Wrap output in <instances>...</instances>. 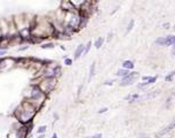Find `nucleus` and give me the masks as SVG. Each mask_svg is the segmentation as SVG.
Segmentation results:
<instances>
[{
    "label": "nucleus",
    "instance_id": "nucleus-27",
    "mask_svg": "<svg viewBox=\"0 0 175 138\" xmlns=\"http://www.w3.org/2000/svg\"><path fill=\"white\" fill-rule=\"evenodd\" d=\"M29 48V45H23L22 47H19L17 50L20 51V52H22V51H25V50H28Z\"/></svg>",
    "mask_w": 175,
    "mask_h": 138
},
{
    "label": "nucleus",
    "instance_id": "nucleus-29",
    "mask_svg": "<svg viewBox=\"0 0 175 138\" xmlns=\"http://www.w3.org/2000/svg\"><path fill=\"white\" fill-rule=\"evenodd\" d=\"M172 104V97L167 99V104H166V107H169V105Z\"/></svg>",
    "mask_w": 175,
    "mask_h": 138
},
{
    "label": "nucleus",
    "instance_id": "nucleus-15",
    "mask_svg": "<svg viewBox=\"0 0 175 138\" xmlns=\"http://www.w3.org/2000/svg\"><path fill=\"white\" fill-rule=\"evenodd\" d=\"M129 74H130V71H129V70H126V69H119L118 71H116V74H115V75H116V76H119V77H122V78H123V77L128 76Z\"/></svg>",
    "mask_w": 175,
    "mask_h": 138
},
{
    "label": "nucleus",
    "instance_id": "nucleus-2",
    "mask_svg": "<svg viewBox=\"0 0 175 138\" xmlns=\"http://www.w3.org/2000/svg\"><path fill=\"white\" fill-rule=\"evenodd\" d=\"M38 113V110L27 100H23L14 110V118L16 119V122L23 124V125H28L32 123V120L35 119L36 114Z\"/></svg>",
    "mask_w": 175,
    "mask_h": 138
},
{
    "label": "nucleus",
    "instance_id": "nucleus-36",
    "mask_svg": "<svg viewBox=\"0 0 175 138\" xmlns=\"http://www.w3.org/2000/svg\"><path fill=\"white\" fill-rule=\"evenodd\" d=\"M141 138H148V137H141Z\"/></svg>",
    "mask_w": 175,
    "mask_h": 138
},
{
    "label": "nucleus",
    "instance_id": "nucleus-13",
    "mask_svg": "<svg viewBox=\"0 0 175 138\" xmlns=\"http://www.w3.org/2000/svg\"><path fill=\"white\" fill-rule=\"evenodd\" d=\"M83 51H84V45H83V44L78 45L77 48H76V51H75V54H74V59H75V60L78 59L81 55H83Z\"/></svg>",
    "mask_w": 175,
    "mask_h": 138
},
{
    "label": "nucleus",
    "instance_id": "nucleus-23",
    "mask_svg": "<svg viewBox=\"0 0 175 138\" xmlns=\"http://www.w3.org/2000/svg\"><path fill=\"white\" fill-rule=\"evenodd\" d=\"M107 110H108V108H107V107H103V108H100V109L98 110L97 113H98V114H104V113H106V112H107Z\"/></svg>",
    "mask_w": 175,
    "mask_h": 138
},
{
    "label": "nucleus",
    "instance_id": "nucleus-32",
    "mask_svg": "<svg viewBox=\"0 0 175 138\" xmlns=\"http://www.w3.org/2000/svg\"><path fill=\"white\" fill-rule=\"evenodd\" d=\"M112 36H113V35H112V34H108V36H107V37H108V38H107V40H109V39H111V38H112Z\"/></svg>",
    "mask_w": 175,
    "mask_h": 138
},
{
    "label": "nucleus",
    "instance_id": "nucleus-9",
    "mask_svg": "<svg viewBox=\"0 0 175 138\" xmlns=\"http://www.w3.org/2000/svg\"><path fill=\"white\" fill-rule=\"evenodd\" d=\"M174 128V122H172L168 127H166V128H164L162 130H160L158 133H157V138H160V137H162V136H165L166 133H168V132H170L172 131V129Z\"/></svg>",
    "mask_w": 175,
    "mask_h": 138
},
{
    "label": "nucleus",
    "instance_id": "nucleus-37",
    "mask_svg": "<svg viewBox=\"0 0 175 138\" xmlns=\"http://www.w3.org/2000/svg\"><path fill=\"white\" fill-rule=\"evenodd\" d=\"M103 138H104V137H103Z\"/></svg>",
    "mask_w": 175,
    "mask_h": 138
},
{
    "label": "nucleus",
    "instance_id": "nucleus-35",
    "mask_svg": "<svg viewBox=\"0 0 175 138\" xmlns=\"http://www.w3.org/2000/svg\"><path fill=\"white\" fill-rule=\"evenodd\" d=\"M37 138H44V135H39Z\"/></svg>",
    "mask_w": 175,
    "mask_h": 138
},
{
    "label": "nucleus",
    "instance_id": "nucleus-20",
    "mask_svg": "<svg viewBox=\"0 0 175 138\" xmlns=\"http://www.w3.org/2000/svg\"><path fill=\"white\" fill-rule=\"evenodd\" d=\"M91 42H89L86 45H84V51H83V55H86L88 53H89V51H90V48H91Z\"/></svg>",
    "mask_w": 175,
    "mask_h": 138
},
{
    "label": "nucleus",
    "instance_id": "nucleus-4",
    "mask_svg": "<svg viewBox=\"0 0 175 138\" xmlns=\"http://www.w3.org/2000/svg\"><path fill=\"white\" fill-rule=\"evenodd\" d=\"M31 129H32V123L23 125L19 122H15L12 125V129L8 133V138H27L28 135L31 132Z\"/></svg>",
    "mask_w": 175,
    "mask_h": 138
},
{
    "label": "nucleus",
    "instance_id": "nucleus-5",
    "mask_svg": "<svg viewBox=\"0 0 175 138\" xmlns=\"http://www.w3.org/2000/svg\"><path fill=\"white\" fill-rule=\"evenodd\" d=\"M56 83L58 78H38L35 85H37L38 89L47 97L56 88Z\"/></svg>",
    "mask_w": 175,
    "mask_h": 138
},
{
    "label": "nucleus",
    "instance_id": "nucleus-8",
    "mask_svg": "<svg viewBox=\"0 0 175 138\" xmlns=\"http://www.w3.org/2000/svg\"><path fill=\"white\" fill-rule=\"evenodd\" d=\"M60 9L64 11L65 13H69V12H75L76 9L74 8L72 1H62L60 4Z\"/></svg>",
    "mask_w": 175,
    "mask_h": 138
},
{
    "label": "nucleus",
    "instance_id": "nucleus-12",
    "mask_svg": "<svg viewBox=\"0 0 175 138\" xmlns=\"http://www.w3.org/2000/svg\"><path fill=\"white\" fill-rule=\"evenodd\" d=\"M122 69H126V70H133L134 69V67H135V65H134V62L131 61V60H126V61H123V63H122Z\"/></svg>",
    "mask_w": 175,
    "mask_h": 138
},
{
    "label": "nucleus",
    "instance_id": "nucleus-26",
    "mask_svg": "<svg viewBox=\"0 0 175 138\" xmlns=\"http://www.w3.org/2000/svg\"><path fill=\"white\" fill-rule=\"evenodd\" d=\"M115 81L114 79H111V81H106L105 83H104V85H107V86H109V85H113V83H114Z\"/></svg>",
    "mask_w": 175,
    "mask_h": 138
},
{
    "label": "nucleus",
    "instance_id": "nucleus-10",
    "mask_svg": "<svg viewBox=\"0 0 175 138\" xmlns=\"http://www.w3.org/2000/svg\"><path fill=\"white\" fill-rule=\"evenodd\" d=\"M88 22H89V17L80 14V23H78V29H80V30L84 29V28L86 26V24H88Z\"/></svg>",
    "mask_w": 175,
    "mask_h": 138
},
{
    "label": "nucleus",
    "instance_id": "nucleus-7",
    "mask_svg": "<svg viewBox=\"0 0 175 138\" xmlns=\"http://www.w3.org/2000/svg\"><path fill=\"white\" fill-rule=\"evenodd\" d=\"M154 43L157 45H161V46H172L175 44V37L173 35H169L167 37H160Z\"/></svg>",
    "mask_w": 175,
    "mask_h": 138
},
{
    "label": "nucleus",
    "instance_id": "nucleus-14",
    "mask_svg": "<svg viewBox=\"0 0 175 138\" xmlns=\"http://www.w3.org/2000/svg\"><path fill=\"white\" fill-rule=\"evenodd\" d=\"M139 99V94L138 93H133V94H128L125 97V100H128L129 102H135V101H138Z\"/></svg>",
    "mask_w": 175,
    "mask_h": 138
},
{
    "label": "nucleus",
    "instance_id": "nucleus-1",
    "mask_svg": "<svg viewBox=\"0 0 175 138\" xmlns=\"http://www.w3.org/2000/svg\"><path fill=\"white\" fill-rule=\"evenodd\" d=\"M55 31L47 17H34L31 23V35L30 37H36L42 40L50 37H54Z\"/></svg>",
    "mask_w": 175,
    "mask_h": 138
},
{
    "label": "nucleus",
    "instance_id": "nucleus-34",
    "mask_svg": "<svg viewBox=\"0 0 175 138\" xmlns=\"http://www.w3.org/2000/svg\"><path fill=\"white\" fill-rule=\"evenodd\" d=\"M1 39H3V36H1V30H0V42H1Z\"/></svg>",
    "mask_w": 175,
    "mask_h": 138
},
{
    "label": "nucleus",
    "instance_id": "nucleus-28",
    "mask_svg": "<svg viewBox=\"0 0 175 138\" xmlns=\"http://www.w3.org/2000/svg\"><path fill=\"white\" fill-rule=\"evenodd\" d=\"M82 88H83V84H81V85L78 86V90H77V97H80V94H81V91H82Z\"/></svg>",
    "mask_w": 175,
    "mask_h": 138
},
{
    "label": "nucleus",
    "instance_id": "nucleus-33",
    "mask_svg": "<svg viewBox=\"0 0 175 138\" xmlns=\"http://www.w3.org/2000/svg\"><path fill=\"white\" fill-rule=\"evenodd\" d=\"M51 138H58V135H56V133H53V135H52V137H51Z\"/></svg>",
    "mask_w": 175,
    "mask_h": 138
},
{
    "label": "nucleus",
    "instance_id": "nucleus-22",
    "mask_svg": "<svg viewBox=\"0 0 175 138\" xmlns=\"http://www.w3.org/2000/svg\"><path fill=\"white\" fill-rule=\"evenodd\" d=\"M174 75H175V73H174V71H172L169 75H167V76L165 77V81H166V82H172V81H173Z\"/></svg>",
    "mask_w": 175,
    "mask_h": 138
},
{
    "label": "nucleus",
    "instance_id": "nucleus-25",
    "mask_svg": "<svg viewBox=\"0 0 175 138\" xmlns=\"http://www.w3.org/2000/svg\"><path fill=\"white\" fill-rule=\"evenodd\" d=\"M84 138H103L101 133H96L93 136H90V137H84Z\"/></svg>",
    "mask_w": 175,
    "mask_h": 138
},
{
    "label": "nucleus",
    "instance_id": "nucleus-6",
    "mask_svg": "<svg viewBox=\"0 0 175 138\" xmlns=\"http://www.w3.org/2000/svg\"><path fill=\"white\" fill-rule=\"evenodd\" d=\"M138 77V73L136 71H130V74L126 77H123L120 82V86H128V85H131L134 82H136Z\"/></svg>",
    "mask_w": 175,
    "mask_h": 138
},
{
    "label": "nucleus",
    "instance_id": "nucleus-19",
    "mask_svg": "<svg viewBox=\"0 0 175 138\" xmlns=\"http://www.w3.org/2000/svg\"><path fill=\"white\" fill-rule=\"evenodd\" d=\"M134 24H135V21H134V20H130V21H129V24H128V26H127V30H126V35L129 34V32L133 30Z\"/></svg>",
    "mask_w": 175,
    "mask_h": 138
},
{
    "label": "nucleus",
    "instance_id": "nucleus-16",
    "mask_svg": "<svg viewBox=\"0 0 175 138\" xmlns=\"http://www.w3.org/2000/svg\"><path fill=\"white\" fill-rule=\"evenodd\" d=\"M104 42H105V39H104L103 37H99V38H97V39H96V42H95V47H96L97 50H99V48L103 46Z\"/></svg>",
    "mask_w": 175,
    "mask_h": 138
},
{
    "label": "nucleus",
    "instance_id": "nucleus-31",
    "mask_svg": "<svg viewBox=\"0 0 175 138\" xmlns=\"http://www.w3.org/2000/svg\"><path fill=\"white\" fill-rule=\"evenodd\" d=\"M164 28H166V29H168V28H169V23H165V24H164Z\"/></svg>",
    "mask_w": 175,
    "mask_h": 138
},
{
    "label": "nucleus",
    "instance_id": "nucleus-30",
    "mask_svg": "<svg viewBox=\"0 0 175 138\" xmlns=\"http://www.w3.org/2000/svg\"><path fill=\"white\" fill-rule=\"evenodd\" d=\"M4 55H6V51H0V58H4Z\"/></svg>",
    "mask_w": 175,
    "mask_h": 138
},
{
    "label": "nucleus",
    "instance_id": "nucleus-11",
    "mask_svg": "<svg viewBox=\"0 0 175 138\" xmlns=\"http://www.w3.org/2000/svg\"><path fill=\"white\" fill-rule=\"evenodd\" d=\"M158 93H157V91H151V92H149V93H145L144 96H139V99L138 100H150V99H153L156 96H157Z\"/></svg>",
    "mask_w": 175,
    "mask_h": 138
},
{
    "label": "nucleus",
    "instance_id": "nucleus-24",
    "mask_svg": "<svg viewBox=\"0 0 175 138\" xmlns=\"http://www.w3.org/2000/svg\"><path fill=\"white\" fill-rule=\"evenodd\" d=\"M73 63V59H70V58H66L65 59V65L66 66H70Z\"/></svg>",
    "mask_w": 175,
    "mask_h": 138
},
{
    "label": "nucleus",
    "instance_id": "nucleus-17",
    "mask_svg": "<svg viewBox=\"0 0 175 138\" xmlns=\"http://www.w3.org/2000/svg\"><path fill=\"white\" fill-rule=\"evenodd\" d=\"M95 71H96V63L93 62L91 66H90V71H89V81L93 77V75H95Z\"/></svg>",
    "mask_w": 175,
    "mask_h": 138
},
{
    "label": "nucleus",
    "instance_id": "nucleus-21",
    "mask_svg": "<svg viewBox=\"0 0 175 138\" xmlns=\"http://www.w3.org/2000/svg\"><path fill=\"white\" fill-rule=\"evenodd\" d=\"M46 125H40V127H38L37 128V133L38 135H44L45 132H46Z\"/></svg>",
    "mask_w": 175,
    "mask_h": 138
},
{
    "label": "nucleus",
    "instance_id": "nucleus-18",
    "mask_svg": "<svg viewBox=\"0 0 175 138\" xmlns=\"http://www.w3.org/2000/svg\"><path fill=\"white\" fill-rule=\"evenodd\" d=\"M55 45L53 44V43H44V44H42L40 45V47L43 48V50H51V48H53Z\"/></svg>",
    "mask_w": 175,
    "mask_h": 138
},
{
    "label": "nucleus",
    "instance_id": "nucleus-3",
    "mask_svg": "<svg viewBox=\"0 0 175 138\" xmlns=\"http://www.w3.org/2000/svg\"><path fill=\"white\" fill-rule=\"evenodd\" d=\"M46 96L38 89L37 85L35 84H31L30 86H29V91L24 98V100H27L28 102H30L38 112L43 108L45 101H46Z\"/></svg>",
    "mask_w": 175,
    "mask_h": 138
}]
</instances>
